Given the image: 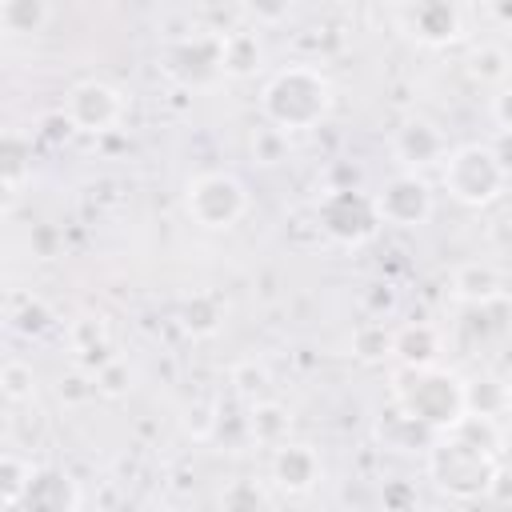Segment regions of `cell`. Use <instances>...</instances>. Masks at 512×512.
<instances>
[{
  "label": "cell",
  "mask_w": 512,
  "mask_h": 512,
  "mask_svg": "<svg viewBox=\"0 0 512 512\" xmlns=\"http://www.w3.org/2000/svg\"><path fill=\"white\" fill-rule=\"evenodd\" d=\"M440 180H444L448 196L456 204H464V208H488L508 188V176L496 164L488 144H460V148H452L448 160L440 164Z\"/></svg>",
  "instance_id": "277c9868"
},
{
  "label": "cell",
  "mask_w": 512,
  "mask_h": 512,
  "mask_svg": "<svg viewBox=\"0 0 512 512\" xmlns=\"http://www.w3.org/2000/svg\"><path fill=\"white\" fill-rule=\"evenodd\" d=\"M80 488L64 468H36V480L28 488L24 512H76Z\"/></svg>",
  "instance_id": "9a60e30c"
},
{
  "label": "cell",
  "mask_w": 512,
  "mask_h": 512,
  "mask_svg": "<svg viewBox=\"0 0 512 512\" xmlns=\"http://www.w3.org/2000/svg\"><path fill=\"white\" fill-rule=\"evenodd\" d=\"M348 348H352V356L364 360V364L392 360V328H388L384 320H364L360 328H352Z\"/></svg>",
  "instance_id": "cb8c5ba5"
},
{
  "label": "cell",
  "mask_w": 512,
  "mask_h": 512,
  "mask_svg": "<svg viewBox=\"0 0 512 512\" xmlns=\"http://www.w3.org/2000/svg\"><path fill=\"white\" fill-rule=\"evenodd\" d=\"M248 432H252V444L280 448V444H288V432H292V412H288L280 400H260V404H248Z\"/></svg>",
  "instance_id": "d6986e66"
},
{
  "label": "cell",
  "mask_w": 512,
  "mask_h": 512,
  "mask_svg": "<svg viewBox=\"0 0 512 512\" xmlns=\"http://www.w3.org/2000/svg\"><path fill=\"white\" fill-rule=\"evenodd\" d=\"M496 16H500V20H508V24H512V4H496Z\"/></svg>",
  "instance_id": "b9f144b4"
},
{
  "label": "cell",
  "mask_w": 512,
  "mask_h": 512,
  "mask_svg": "<svg viewBox=\"0 0 512 512\" xmlns=\"http://www.w3.org/2000/svg\"><path fill=\"white\" fill-rule=\"evenodd\" d=\"M0 392H4L8 404H28V400H36V372H32V364L8 360V364L0 368Z\"/></svg>",
  "instance_id": "83f0119b"
},
{
  "label": "cell",
  "mask_w": 512,
  "mask_h": 512,
  "mask_svg": "<svg viewBox=\"0 0 512 512\" xmlns=\"http://www.w3.org/2000/svg\"><path fill=\"white\" fill-rule=\"evenodd\" d=\"M72 132H76V128H72V120H68V112H64V108H60V112H48V116L40 120V128H36V136H40L44 144H52V148H56V144H64Z\"/></svg>",
  "instance_id": "74e56055"
},
{
  "label": "cell",
  "mask_w": 512,
  "mask_h": 512,
  "mask_svg": "<svg viewBox=\"0 0 512 512\" xmlns=\"http://www.w3.org/2000/svg\"><path fill=\"white\" fill-rule=\"evenodd\" d=\"M460 440H468L472 448H484V452H500V444H504V436H500V424L492 420V416H464L456 428H452Z\"/></svg>",
  "instance_id": "f546056e"
},
{
  "label": "cell",
  "mask_w": 512,
  "mask_h": 512,
  "mask_svg": "<svg viewBox=\"0 0 512 512\" xmlns=\"http://www.w3.org/2000/svg\"><path fill=\"white\" fill-rule=\"evenodd\" d=\"M332 104H336V92H332L328 72L316 68V64H304V60L276 68L264 80V88H260V112H264V120L272 128L288 132V136L324 124L328 112H332Z\"/></svg>",
  "instance_id": "6da1fadb"
},
{
  "label": "cell",
  "mask_w": 512,
  "mask_h": 512,
  "mask_svg": "<svg viewBox=\"0 0 512 512\" xmlns=\"http://www.w3.org/2000/svg\"><path fill=\"white\" fill-rule=\"evenodd\" d=\"M220 512H268V492L252 476H236L220 488Z\"/></svg>",
  "instance_id": "4316f807"
},
{
  "label": "cell",
  "mask_w": 512,
  "mask_h": 512,
  "mask_svg": "<svg viewBox=\"0 0 512 512\" xmlns=\"http://www.w3.org/2000/svg\"><path fill=\"white\" fill-rule=\"evenodd\" d=\"M184 212L196 228L228 232L248 212V192L232 172H200L184 184Z\"/></svg>",
  "instance_id": "5b68a950"
},
{
  "label": "cell",
  "mask_w": 512,
  "mask_h": 512,
  "mask_svg": "<svg viewBox=\"0 0 512 512\" xmlns=\"http://www.w3.org/2000/svg\"><path fill=\"white\" fill-rule=\"evenodd\" d=\"M0 180H4V196L16 200L20 188L32 180V144L20 132H4L0 144Z\"/></svg>",
  "instance_id": "ffe728a7"
},
{
  "label": "cell",
  "mask_w": 512,
  "mask_h": 512,
  "mask_svg": "<svg viewBox=\"0 0 512 512\" xmlns=\"http://www.w3.org/2000/svg\"><path fill=\"white\" fill-rule=\"evenodd\" d=\"M376 200V212H380V224H392V228H420L432 220V208H436V196H432V184L416 172H396L380 184V192H372Z\"/></svg>",
  "instance_id": "ba28073f"
},
{
  "label": "cell",
  "mask_w": 512,
  "mask_h": 512,
  "mask_svg": "<svg viewBox=\"0 0 512 512\" xmlns=\"http://www.w3.org/2000/svg\"><path fill=\"white\" fill-rule=\"evenodd\" d=\"M268 476L272 484L284 492V496H308L320 476H324V464H320V452L304 440H288L280 448H272V464H268Z\"/></svg>",
  "instance_id": "7c38bea8"
},
{
  "label": "cell",
  "mask_w": 512,
  "mask_h": 512,
  "mask_svg": "<svg viewBox=\"0 0 512 512\" xmlns=\"http://www.w3.org/2000/svg\"><path fill=\"white\" fill-rule=\"evenodd\" d=\"M96 384H100V396H124L128 388H132V368H128V360L124 356H116L108 368H100L96 372Z\"/></svg>",
  "instance_id": "836d02e7"
},
{
  "label": "cell",
  "mask_w": 512,
  "mask_h": 512,
  "mask_svg": "<svg viewBox=\"0 0 512 512\" xmlns=\"http://www.w3.org/2000/svg\"><path fill=\"white\" fill-rule=\"evenodd\" d=\"M52 20V8L44 0H4L0 4V28L20 36V32H40Z\"/></svg>",
  "instance_id": "484cf974"
},
{
  "label": "cell",
  "mask_w": 512,
  "mask_h": 512,
  "mask_svg": "<svg viewBox=\"0 0 512 512\" xmlns=\"http://www.w3.org/2000/svg\"><path fill=\"white\" fill-rule=\"evenodd\" d=\"M164 68L184 88H204L216 76H224V32L196 28L188 36H176L164 52Z\"/></svg>",
  "instance_id": "52a82bcc"
},
{
  "label": "cell",
  "mask_w": 512,
  "mask_h": 512,
  "mask_svg": "<svg viewBox=\"0 0 512 512\" xmlns=\"http://www.w3.org/2000/svg\"><path fill=\"white\" fill-rule=\"evenodd\" d=\"M216 420H220V404H216V400H200V404H192V408L184 412V424H188V432H192L196 440H212Z\"/></svg>",
  "instance_id": "e575fe53"
},
{
  "label": "cell",
  "mask_w": 512,
  "mask_h": 512,
  "mask_svg": "<svg viewBox=\"0 0 512 512\" xmlns=\"http://www.w3.org/2000/svg\"><path fill=\"white\" fill-rule=\"evenodd\" d=\"M264 68V40L256 28H228L224 32V76L244 80Z\"/></svg>",
  "instance_id": "ac0fdd59"
},
{
  "label": "cell",
  "mask_w": 512,
  "mask_h": 512,
  "mask_svg": "<svg viewBox=\"0 0 512 512\" xmlns=\"http://www.w3.org/2000/svg\"><path fill=\"white\" fill-rule=\"evenodd\" d=\"M500 464L492 452L472 448L468 440H460L456 432H440L428 440V476L436 480L440 492H448L452 500H480L492 496V480H496Z\"/></svg>",
  "instance_id": "3957f363"
},
{
  "label": "cell",
  "mask_w": 512,
  "mask_h": 512,
  "mask_svg": "<svg viewBox=\"0 0 512 512\" xmlns=\"http://www.w3.org/2000/svg\"><path fill=\"white\" fill-rule=\"evenodd\" d=\"M392 404L412 416L416 424H424L432 436L452 432L468 408H464V380L448 368H396L392 372Z\"/></svg>",
  "instance_id": "7a4b0ae2"
},
{
  "label": "cell",
  "mask_w": 512,
  "mask_h": 512,
  "mask_svg": "<svg viewBox=\"0 0 512 512\" xmlns=\"http://www.w3.org/2000/svg\"><path fill=\"white\" fill-rule=\"evenodd\" d=\"M96 396H100V384H96L92 372H84V368L72 364V368L60 376V400H64V404L80 408V404H88V400H96Z\"/></svg>",
  "instance_id": "d6a6232c"
},
{
  "label": "cell",
  "mask_w": 512,
  "mask_h": 512,
  "mask_svg": "<svg viewBox=\"0 0 512 512\" xmlns=\"http://www.w3.org/2000/svg\"><path fill=\"white\" fill-rule=\"evenodd\" d=\"M124 108H128L124 92L112 88L108 80H80V84H72L68 96H64V112H68L72 128H76V132H88V136L112 132V128L124 120Z\"/></svg>",
  "instance_id": "9c48e42d"
},
{
  "label": "cell",
  "mask_w": 512,
  "mask_h": 512,
  "mask_svg": "<svg viewBox=\"0 0 512 512\" xmlns=\"http://www.w3.org/2000/svg\"><path fill=\"white\" fill-rule=\"evenodd\" d=\"M400 24L424 48H448L464 36V12L448 0H420L400 8Z\"/></svg>",
  "instance_id": "30bf717a"
},
{
  "label": "cell",
  "mask_w": 512,
  "mask_h": 512,
  "mask_svg": "<svg viewBox=\"0 0 512 512\" xmlns=\"http://www.w3.org/2000/svg\"><path fill=\"white\" fill-rule=\"evenodd\" d=\"M228 380H232V392H236L244 404H260V400H268V388H272V372H268V364H264V360L248 356V360L232 364Z\"/></svg>",
  "instance_id": "d4e9b609"
},
{
  "label": "cell",
  "mask_w": 512,
  "mask_h": 512,
  "mask_svg": "<svg viewBox=\"0 0 512 512\" xmlns=\"http://www.w3.org/2000/svg\"><path fill=\"white\" fill-rule=\"evenodd\" d=\"M32 480H36V464L28 456H20V452H4L0 456V504L8 512L24 508Z\"/></svg>",
  "instance_id": "7402d4cb"
},
{
  "label": "cell",
  "mask_w": 512,
  "mask_h": 512,
  "mask_svg": "<svg viewBox=\"0 0 512 512\" xmlns=\"http://www.w3.org/2000/svg\"><path fill=\"white\" fill-rule=\"evenodd\" d=\"M360 308L368 312V320H388V316L400 308V292H396V284H392V280H372V284H364V292H360Z\"/></svg>",
  "instance_id": "1f68e13d"
},
{
  "label": "cell",
  "mask_w": 512,
  "mask_h": 512,
  "mask_svg": "<svg viewBox=\"0 0 512 512\" xmlns=\"http://www.w3.org/2000/svg\"><path fill=\"white\" fill-rule=\"evenodd\" d=\"M248 148H252L256 164L272 168V164L288 160V132H280V128H272V124H264V128H256V132H252Z\"/></svg>",
  "instance_id": "4dcf8cb0"
},
{
  "label": "cell",
  "mask_w": 512,
  "mask_h": 512,
  "mask_svg": "<svg viewBox=\"0 0 512 512\" xmlns=\"http://www.w3.org/2000/svg\"><path fill=\"white\" fill-rule=\"evenodd\" d=\"M380 508L384 512H416V484L408 480H388L380 488Z\"/></svg>",
  "instance_id": "d590c367"
},
{
  "label": "cell",
  "mask_w": 512,
  "mask_h": 512,
  "mask_svg": "<svg viewBox=\"0 0 512 512\" xmlns=\"http://www.w3.org/2000/svg\"><path fill=\"white\" fill-rule=\"evenodd\" d=\"M488 148H492V156H496V164L504 168V176L512 180V132H496V136L488 140Z\"/></svg>",
  "instance_id": "ab89813d"
},
{
  "label": "cell",
  "mask_w": 512,
  "mask_h": 512,
  "mask_svg": "<svg viewBox=\"0 0 512 512\" xmlns=\"http://www.w3.org/2000/svg\"><path fill=\"white\" fill-rule=\"evenodd\" d=\"M504 416H512V380H508V404H504Z\"/></svg>",
  "instance_id": "7bdbcfd3"
},
{
  "label": "cell",
  "mask_w": 512,
  "mask_h": 512,
  "mask_svg": "<svg viewBox=\"0 0 512 512\" xmlns=\"http://www.w3.org/2000/svg\"><path fill=\"white\" fill-rule=\"evenodd\" d=\"M468 76H472L476 84H484V88H504V84H512V52H508L504 44H492V40L476 44V48L468 52Z\"/></svg>",
  "instance_id": "44dd1931"
},
{
  "label": "cell",
  "mask_w": 512,
  "mask_h": 512,
  "mask_svg": "<svg viewBox=\"0 0 512 512\" xmlns=\"http://www.w3.org/2000/svg\"><path fill=\"white\" fill-rule=\"evenodd\" d=\"M492 496H496V500H512V472H508V468L496 472V480H492Z\"/></svg>",
  "instance_id": "60d3db41"
},
{
  "label": "cell",
  "mask_w": 512,
  "mask_h": 512,
  "mask_svg": "<svg viewBox=\"0 0 512 512\" xmlns=\"http://www.w3.org/2000/svg\"><path fill=\"white\" fill-rule=\"evenodd\" d=\"M392 152H396V160L404 164V172H416V176H424L428 168L444 164L452 148H448L444 132H440L432 120H424V116H412V120H404V124L396 128V136H392Z\"/></svg>",
  "instance_id": "8fae6325"
},
{
  "label": "cell",
  "mask_w": 512,
  "mask_h": 512,
  "mask_svg": "<svg viewBox=\"0 0 512 512\" xmlns=\"http://www.w3.org/2000/svg\"><path fill=\"white\" fill-rule=\"evenodd\" d=\"M508 404V380L496 376H480V380H464V408L468 416H504Z\"/></svg>",
  "instance_id": "603a6c76"
},
{
  "label": "cell",
  "mask_w": 512,
  "mask_h": 512,
  "mask_svg": "<svg viewBox=\"0 0 512 512\" xmlns=\"http://www.w3.org/2000/svg\"><path fill=\"white\" fill-rule=\"evenodd\" d=\"M440 352H444V336L436 324L408 320L392 328V360H400L404 368H436Z\"/></svg>",
  "instance_id": "5bb4252c"
},
{
  "label": "cell",
  "mask_w": 512,
  "mask_h": 512,
  "mask_svg": "<svg viewBox=\"0 0 512 512\" xmlns=\"http://www.w3.org/2000/svg\"><path fill=\"white\" fill-rule=\"evenodd\" d=\"M224 316H228V304H224V296L212 292V288H200V292L184 296V300H180V312H176L180 328H184L192 340L216 336V332L224 328Z\"/></svg>",
  "instance_id": "2e32d148"
},
{
  "label": "cell",
  "mask_w": 512,
  "mask_h": 512,
  "mask_svg": "<svg viewBox=\"0 0 512 512\" xmlns=\"http://www.w3.org/2000/svg\"><path fill=\"white\" fill-rule=\"evenodd\" d=\"M316 220H320V232L344 248H356L364 240L376 236L380 228V212H376V200L372 192L364 188H332L320 196L316 204Z\"/></svg>",
  "instance_id": "8992f818"
},
{
  "label": "cell",
  "mask_w": 512,
  "mask_h": 512,
  "mask_svg": "<svg viewBox=\"0 0 512 512\" xmlns=\"http://www.w3.org/2000/svg\"><path fill=\"white\" fill-rule=\"evenodd\" d=\"M476 316H484V328H492V332H512V300L508 296H496V300H488V304H480V308H472Z\"/></svg>",
  "instance_id": "8d00e7d4"
},
{
  "label": "cell",
  "mask_w": 512,
  "mask_h": 512,
  "mask_svg": "<svg viewBox=\"0 0 512 512\" xmlns=\"http://www.w3.org/2000/svg\"><path fill=\"white\" fill-rule=\"evenodd\" d=\"M8 320H12V328H16L20 336H40V332H48V328H52V320H56V316H52V308H48L40 296H24V300L12 308V316H8Z\"/></svg>",
  "instance_id": "f1b7e54d"
},
{
  "label": "cell",
  "mask_w": 512,
  "mask_h": 512,
  "mask_svg": "<svg viewBox=\"0 0 512 512\" xmlns=\"http://www.w3.org/2000/svg\"><path fill=\"white\" fill-rule=\"evenodd\" d=\"M492 120H496V132H512V84L496 88V96H492Z\"/></svg>",
  "instance_id": "f35d334b"
},
{
  "label": "cell",
  "mask_w": 512,
  "mask_h": 512,
  "mask_svg": "<svg viewBox=\"0 0 512 512\" xmlns=\"http://www.w3.org/2000/svg\"><path fill=\"white\" fill-rule=\"evenodd\" d=\"M452 296H456L460 304H468V308H480V304L504 296V280H500V272H496L492 264L468 260V264H460V268L452 272Z\"/></svg>",
  "instance_id": "e0dca14e"
},
{
  "label": "cell",
  "mask_w": 512,
  "mask_h": 512,
  "mask_svg": "<svg viewBox=\"0 0 512 512\" xmlns=\"http://www.w3.org/2000/svg\"><path fill=\"white\" fill-rule=\"evenodd\" d=\"M68 344H72V364L84 368V372H100L116 360V344H112V332L100 316H80L68 324Z\"/></svg>",
  "instance_id": "4fadbf2b"
}]
</instances>
